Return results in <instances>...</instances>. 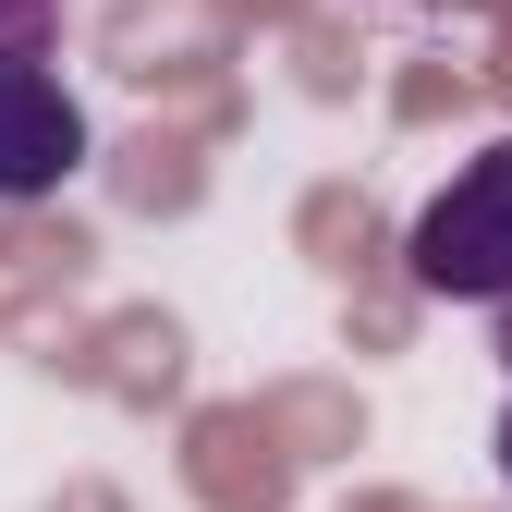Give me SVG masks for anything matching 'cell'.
I'll return each mask as SVG.
<instances>
[{
  "mask_svg": "<svg viewBox=\"0 0 512 512\" xmlns=\"http://www.w3.org/2000/svg\"><path fill=\"white\" fill-rule=\"evenodd\" d=\"M86 171V110L49 61H0V208H37Z\"/></svg>",
  "mask_w": 512,
  "mask_h": 512,
  "instance_id": "2",
  "label": "cell"
},
{
  "mask_svg": "<svg viewBox=\"0 0 512 512\" xmlns=\"http://www.w3.org/2000/svg\"><path fill=\"white\" fill-rule=\"evenodd\" d=\"M403 269H415V293H439V305H488V317L512 305V135L476 147V159L415 208Z\"/></svg>",
  "mask_w": 512,
  "mask_h": 512,
  "instance_id": "1",
  "label": "cell"
},
{
  "mask_svg": "<svg viewBox=\"0 0 512 512\" xmlns=\"http://www.w3.org/2000/svg\"><path fill=\"white\" fill-rule=\"evenodd\" d=\"M500 366H512V305H500Z\"/></svg>",
  "mask_w": 512,
  "mask_h": 512,
  "instance_id": "5",
  "label": "cell"
},
{
  "mask_svg": "<svg viewBox=\"0 0 512 512\" xmlns=\"http://www.w3.org/2000/svg\"><path fill=\"white\" fill-rule=\"evenodd\" d=\"M366 13L403 37H476V25H512V0H366Z\"/></svg>",
  "mask_w": 512,
  "mask_h": 512,
  "instance_id": "3",
  "label": "cell"
},
{
  "mask_svg": "<svg viewBox=\"0 0 512 512\" xmlns=\"http://www.w3.org/2000/svg\"><path fill=\"white\" fill-rule=\"evenodd\" d=\"M61 37V0H0V61H49Z\"/></svg>",
  "mask_w": 512,
  "mask_h": 512,
  "instance_id": "4",
  "label": "cell"
},
{
  "mask_svg": "<svg viewBox=\"0 0 512 512\" xmlns=\"http://www.w3.org/2000/svg\"><path fill=\"white\" fill-rule=\"evenodd\" d=\"M500 476H512V415H500Z\"/></svg>",
  "mask_w": 512,
  "mask_h": 512,
  "instance_id": "6",
  "label": "cell"
}]
</instances>
